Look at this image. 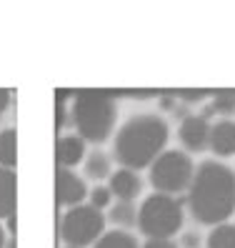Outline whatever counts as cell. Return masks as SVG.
Instances as JSON below:
<instances>
[{"label": "cell", "instance_id": "d6986e66", "mask_svg": "<svg viewBox=\"0 0 235 248\" xmlns=\"http://www.w3.org/2000/svg\"><path fill=\"white\" fill-rule=\"evenodd\" d=\"M213 108L223 115L235 113V91H215L213 93Z\"/></svg>", "mask_w": 235, "mask_h": 248}, {"label": "cell", "instance_id": "4fadbf2b", "mask_svg": "<svg viewBox=\"0 0 235 248\" xmlns=\"http://www.w3.org/2000/svg\"><path fill=\"white\" fill-rule=\"evenodd\" d=\"M110 221L118 228H133L138 226V211L133 206V201H118L110 208Z\"/></svg>", "mask_w": 235, "mask_h": 248}, {"label": "cell", "instance_id": "484cf974", "mask_svg": "<svg viewBox=\"0 0 235 248\" xmlns=\"http://www.w3.org/2000/svg\"><path fill=\"white\" fill-rule=\"evenodd\" d=\"M5 246V233H3V228H0V248Z\"/></svg>", "mask_w": 235, "mask_h": 248}, {"label": "cell", "instance_id": "8fae6325", "mask_svg": "<svg viewBox=\"0 0 235 248\" xmlns=\"http://www.w3.org/2000/svg\"><path fill=\"white\" fill-rule=\"evenodd\" d=\"M55 155H58V166L60 168H75L85 158V140L80 136H63L58 140Z\"/></svg>", "mask_w": 235, "mask_h": 248}, {"label": "cell", "instance_id": "7402d4cb", "mask_svg": "<svg viewBox=\"0 0 235 248\" xmlns=\"http://www.w3.org/2000/svg\"><path fill=\"white\" fill-rule=\"evenodd\" d=\"M143 248H178L170 238H148Z\"/></svg>", "mask_w": 235, "mask_h": 248}, {"label": "cell", "instance_id": "7a4b0ae2", "mask_svg": "<svg viewBox=\"0 0 235 248\" xmlns=\"http://www.w3.org/2000/svg\"><path fill=\"white\" fill-rule=\"evenodd\" d=\"M168 123L153 113L133 115L120 125L113 143V153L123 168H148L153 160L165 151Z\"/></svg>", "mask_w": 235, "mask_h": 248}, {"label": "cell", "instance_id": "d4e9b609", "mask_svg": "<svg viewBox=\"0 0 235 248\" xmlns=\"http://www.w3.org/2000/svg\"><path fill=\"white\" fill-rule=\"evenodd\" d=\"M183 246L185 248H198V236H195V233H185V236H183Z\"/></svg>", "mask_w": 235, "mask_h": 248}, {"label": "cell", "instance_id": "44dd1931", "mask_svg": "<svg viewBox=\"0 0 235 248\" xmlns=\"http://www.w3.org/2000/svg\"><path fill=\"white\" fill-rule=\"evenodd\" d=\"M208 95V91H180L178 98H183L185 103H200V100Z\"/></svg>", "mask_w": 235, "mask_h": 248}, {"label": "cell", "instance_id": "4316f807", "mask_svg": "<svg viewBox=\"0 0 235 248\" xmlns=\"http://www.w3.org/2000/svg\"><path fill=\"white\" fill-rule=\"evenodd\" d=\"M68 248H73V246H68Z\"/></svg>", "mask_w": 235, "mask_h": 248}, {"label": "cell", "instance_id": "2e32d148", "mask_svg": "<svg viewBox=\"0 0 235 248\" xmlns=\"http://www.w3.org/2000/svg\"><path fill=\"white\" fill-rule=\"evenodd\" d=\"M208 248H235V226L218 223L208 236Z\"/></svg>", "mask_w": 235, "mask_h": 248}, {"label": "cell", "instance_id": "ba28073f", "mask_svg": "<svg viewBox=\"0 0 235 248\" xmlns=\"http://www.w3.org/2000/svg\"><path fill=\"white\" fill-rule=\"evenodd\" d=\"M55 191H58V206L73 208V206H78V203L85 201L88 186H85L83 178H78L75 173H73V168H60V166H58Z\"/></svg>", "mask_w": 235, "mask_h": 248}, {"label": "cell", "instance_id": "e0dca14e", "mask_svg": "<svg viewBox=\"0 0 235 248\" xmlns=\"http://www.w3.org/2000/svg\"><path fill=\"white\" fill-rule=\"evenodd\" d=\"M73 93L70 91H58L55 93V128L63 130L70 125V108H73Z\"/></svg>", "mask_w": 235, "mask_h": 248}, {"label": "cell", "instance_id": "7c38bea8", "mask_svg": "<svg viewBox=\"0 0 235 248\" xmlns=\"http://www.w3.org/2000/svg\"><path fill=\"white\" fill-rule=\"evenodd\" d=\"M15 216V173L0 166V221Z\"/></svg>", "mask_w": 235, "mask_h": 248}, {"label": "cell", "instance_id": "52a82bcc", "mask_svg": "<svg viewBox=\"0 0 235 248\" xmlns=\"http://www.w3.org/2000/svg\"><path fill=\"white\" fill-rule=\"evenodd\" d=\"M180 143L183 148L190 153H203L208 151V143H210V121L205 115H188V118L180 123Z\"/></svg>", "mask_w": 235, "mask_h": 248}, {"label": "cell", "instance_id": "8992f818", "mask_svg": "<svg viewBox=\"0 0 235 248\" xmlns=\"http://www.w3.org/2000/svg\"><path fill=\"white\" fill-rule=\"evenodd\" d=\"M103 233H105V216L90 203H78L68 208L60 221V238L65 241V246L73 248L93 246Z\"/></svg>", "mask_w": 235, "mask_h": 248}, {"label": "cell", "instance_id": "cb8c5ba5", "mask_svg": "<svg viewBox=\"0 0 235 248\" xmlns=\"http://www.w3.org/2000/svg\"><path fill=\"white\" fill-rule=\"evenodd\" d=\"M125 95H130V98H153V95H158V91H125Z\"/></svg>", "mask_w": 235, "mask_h": 248}, {"label": "cell", "instance_id": "603a6c76", "mask_svg": "<svg viewBox=\"0 0 235 248\" xmlns=\"http://www.w3.org/2000/svg\"><path fill=\"white\" fill-rule=\"evenodd\" d=\"M8 106H10V91L0 88V113H5V110H8Z\"/></svg>", "mask_w": 235, "mask_h": 248}, {"label": "cell", "instance_id": "277c9868", "mask_svg": "<svg viewBox=\"0 0 235 248\" xmlns=\"http://www.w3.org/2000/svg\"><path fill=\"white\" fill-rule=\"evenodd\" d=\"M183 226V206L175 196L153 193L138 211V228L145 238H173Z\"/></svg>", "mask_w": 235, "mask_h": 248}, {"label": "cell", "instance_id": "6da1fadb", "mask_svg": "<svg viewBox=\"0 0 235 248\" xmlns=\"http://www.w3.org/2000/svg\"><path fill=\"white\" fill-rule=\"evenodd\" d=\"M190 216L203 226H218L235 213V173L218 160H205L188 186Z\"/></svg>", "mask_w": 235, "mask_h": 248}, {"label": "cell", "instance_id": "ac0fdd59", "mask_svg": "<svg viewBox=\"0 0 235 248\" xmlns=\"http://www.w3.org/2000/svg\"><path fill=\"white\" fill-rule=\"evenodd\" d=\"M0 166L15 168V130H3L0 133Z\"/></svg>", "mask_w": 235, "mask_h": 248}, {"label": "cell", "instance_id": "3957f363", "mask_svg": "<svg viewBox=\"0 0 235 248\" xmlns=\"http://www.w3.org/2000/svg\"><path fill=\"white\" fill-rule=\"evenodd\" d=\"M118 118V103L115 93L110 91H93L85 88L73 93V108H70V123L75 125L78 136L88 143H103L108 140Z\"/></svg>", "mask_w": 235, "mask_h": 248}, {"label": "cell", "instance_id": "30bf717a", "mask_svg": "<svg viewBox=\"0 0 235 248\" xmlns=\"http://www.w3.org/2000/svg\"><path fill=\"white\" fill-rule=\"evenodd\" d=\"M208 148L220 158L235 155V121H218L215 125H210Z\"/></svg>", "mask_w": 235, "mask_h": 248}, {"label": "cell", "instance_id": "5b68a950", "mask_svg": "<svg viewBox=\"0 0 235 248\" xmlns=\"http://www.w3.org/2000/svg\"><path fill=\"white\" fill-rule=\"evenodd\" d=\"M148 168H150V186L158 193L168 196H178L188 191L195 173L193 160L183 151H163Z\"/></svg>", "mask_w": 235, "mask_h": 248}, {"label": "cell", "instance_id": "9a60e30c", "mask_svg": "<svg viewBox=\"0 0 235 248\" xmlns=\"http://www.w3.org/2000/svg\"><path fill=\"white\" fill-rule=\"evenodd\" d=\"M93 248H138V241L128 231H108L93 243Z\"/></svg>", "mask_w": 235, "mask_h": 248}, {"label": "cell", "instance_id": "5bb4252c", "mask_svg": "<svg viewBox=\"0 0 235 248\" xmlns=\"http://www.w3.org/2000/svg\"><path fill=\"white\" fill-rule=\"evenodd\" d=\"M85 173H88L93 181L110 178V158L103 153V151L88 153V155H85Z\"/></svg>", "mask_w": 235, "mask_h": 248}, {"label": "cell", "instance_id": "ffe728a7", "mask_svg": "<svg viewBox=\"0 0 235 248\" xmlns=\"http://www.w3.org/2000/svg\"><path fill=\"white\" fill-rule=\"evenodd\" d=\"M88 196H90V206H95V208H100V211L108 208L110 201H113V193H110L108 186H95Z\"/></svg>", "mask_w": 235, "mask_h": 248}, {"label": "cell", "instance_id": "9c48e42d", "mask_svg": "<svg viewBox=\"0 0 235 248\" xmlns=\"http://www.w3.org/2000/svg\"><path fill=\"white\" fill-rule=\"evenodd\" d=\"M110 193L118 196V201H133L140 196L143 191V181L138 176V170L133 168H120L118 173H110V181H108Z\"/></svg>", "mask_w": 235, "mask_h": 248}]
</instances>
